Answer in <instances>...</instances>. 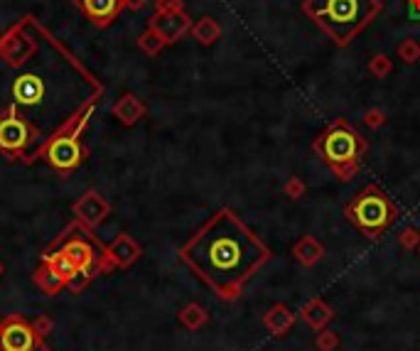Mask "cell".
Masks as SVG:
<instances>
[{
  "label": "cell",
  "mask_w": 420,
  "mask_h": 351,
  "mask_svg": "<svg viewBox=\"0 0 420 351\" xmlns=\"http://www.w3.org/2000/svg\"><path fill=\"white\" fill-rule=\"evenodd\" d=\"M99 94L101 84L34 17L0 37V121H25L37 146L67 128Z\"/></svg>",
  "instance_id": "6da1fadb"
},
{
  "label": "cell",
  "mask_w": 420,
  "mask_h": 351,
  "mask_svg": "<svg viewBox=\"0 0 420 351\" xmlns=\"http://www.w3.org/2000/svg\"><path fill=\"white\" fill-rule=\"evenodd\" d=\"M179 256L219 297L236 300L251 275L270 261V248L231 209H221L182 245Z\"/></svg>",
  "instance_id": "7a4b0ae2"
},
{
  "label": "cell",
  "mask_w": 420,
  "mask_h": 351,
  "mask_svg": "<svg viewBox=\"0 0 420 351\" xmlns=\"http://www.w3.org/2000/svg\"><path fill=\"white\" fill-rule=\"evenodd\" d=\"M303 12L344 47L381 12V0H303Z\"/></svg>",
  "instance_id": "3957f363"
},
{
  "label": "cell",
  "mask_w": 420,
  "mask_h": 351,
  "mask_svg": "<svg viewBox=\"0 0 420 351\" xmlns=\"http://www.w3.org/2000/svg\"><path fill=\"white\" fill-rule=\"evenodd\" d=\"M312 150L337 177L347 182L359 172L361 157L366 155L369 146H366L364 135H359L349 126L347 118H337L314 138Z\"/></svg>",
  "instance_id": "277c9868"
},
{
  "label": "cell",
  "mask_w": 420,
  "mask_h": 351,
  "mask_svg": "<svg viewBox=\"0 0 420 351\" xmlns=\"http://www.w3.org/2000/svg\"><path fill=\"white\" fill-rule=\"evenodd\" d=\"M349 221L357 226L366 239H379L383 231L401 217L398 206L379 184H366L347 206H344Z\"/></svg>",
  "instance_id": "5b68a950"
},
{
  "label": "cell",
  "mask_w": 420,
  "mask_h": 351,
  "mask_svg": "<svg viewBox=\"0 0 420 351\" xmlns=\"http://www.w3.org/2000/svg\"><path fill=\"white\" fill-rule=\"evenodd\" d=\"M0 148L6 152H23L25 157L37 150V140L30 126L20 118H3L0 121Z\"/></svg>",
  "instance_id": "8992f818"
},
{
  "label": "cell",
  "mask_w": 420,
  "mask_h": 351,
  "mask_svg": "<svg viewBox=\"0 0 420 351\" xmlns=\"http://www.w3.org/2000/svg\"><path fill=\"white\" fill-rule=\"evenodd\" d=\"M47 157L54 168L59 170H72L81 160V148H79L77 135H57L47 148Z\"/></svg>",
  "instance_id": "52a82bcc"
},
{
  "label": "cell",
  "mask_w": 420,
  "mask_h": 351,
  "mask_svg": "<svg viewBox=\"0 0 420 351\" xmlns=\"http://www.w3.org/2000/svg\"><path fill=\"white\" fill-rule=\"evenodd\" d=\"M187 28H190V20H187L185 12H179V10L157 12L150 23V30H155V32L160 34V39H163L165 45L177 42V39L187 32Z\"/></svg>",
  "instance_id": "ba28073f"
},
{
  "label": "cell",
  "mask_w": 420,
  "mask_h": 351,
  "mask_svg": "<svg viewBox=\"0 0 420 351\" xmlns=\"http://www.w3.org/2000/svg\"><path fill=\"white\" fill-rule=\"evenodd\" d=\"M121 6H123V0H81L84 12L94 20L96 25H101V28L103 25H108L113 17L118 15Z\"/></svg>",
  "instance_id": "9c48e42d"
},
{
  "label": "cell",
  "mask_w": 420,
  "mask_h": 351,
  "mask_svg": "<svg viewBox=\"0 0 420 351\" xmlns=\"http://www.w3.org/2000/svg\"><path fill=\"white\" fill-rule=\"evenodd\" d=\"M3 349L6 351H32L34 349V337L30 329H25L23 324H10L3 329L0 334Z\"/></svg>",
  "instance_id": "30bf717a"
},
{
  "label": "cell",
  "mask_w": 420,
  "mask_h": 351,
  "mask_svg": "<svg viewBox=\"0 0 420 351\" xmlns=\"http://www.w3.org/2000/svg\"><path fill=\"white\" fill-rule=\"evenodd\" d=\"M263 324L273 337H283L288 334L290 327L295 324V314H292L286 305H273L268 310V314L263 317Z\"/></svg>",
  "instance_id": "8fae6325"
},
{
  "label": "cell",
  "mask_w": 420,
  "mask_h": 351,
  "mask_svg": "<svg viewBox=\"0 0 420 351\" xmlns=\"http://www.w3.org/2000/svg\"><path fill=\"white\" fill-rule=\"evenodd\" d=\"M303 319L310 324L312 329H325L327 324L334 319V310H332L330 305H327L325 300H319V297H314V300H310L308 305L303 307Z\"/></svg>",
  "instance_id": "7c38bea8"
},
{
  "label": "cell",
  "mask_w": 420,
  "mask_h": 351,
  "mask_svg": "<svg viewBox=\"0 0 420 351\" xmlns=\"http://www.w3.org/2000/svg\"><path fill=\"white\" fill-rule=\"evenodd\" d=\"M292 256H295L297 263H303V265H314L319 258L325 256V248H322L312 236H303V239L295 243V248H292Z\"/></svg>",
  "instance_id": "4fadbf2b"
},
{
  "label": "cell",
  "mask_w": 420,
  "mask_h": 351,
  "mask_svg": "<svg viewBox=\"0 0 420 351\" xmlns=\"http://www.w3.org/2000/svg\"><path fill=\"white\" fill-rule=\"evenodd\" d=\"M113 113H116L123 123H135L143 113H146V106H143L133 94H126L123 99L113 106Z\"/></svg>",
  "instance_id": "5bb4252c"
},
{
  "label": "cell",
  "mask_w": 420,
  "mask_h": 351,
  "mask_svg": "<svg viewBox=\"0 0 420 351\" xmlns=\"http://www.w3.org/2000/svg\"><path fill=\"white\" fill-rule=\"evenodd\" d=\"M103 212H106V206L96 199V194H86V199L79 204V214H84V219L89 223H99V221H101Z\"/></svg>",
  "instance_id": "9a60e30c"
},
{
  "label": "cell",
  "mask_w": 420,
  "mask_h": 351,
  "mask_svg": "<svg viewBox=\"0 0 420 351\" xmlns=\"http://www.w3.org/2000/svg\"><path fill=\"white\" fill-rule=\"evenodd\" d=\"M194 37L202 42V45H212L214 39H217V34H219V28H217V23H214L212 17H202L199 20V25H194Z\"/></svg>",
  "instance_id": "2e32d148"
},
{
  "label": "cell",
  "mask_w": 420,
  "mask_h": 351,
  "mask_svg": "<svg viewBox=\"0 0 420 351\" xmlns=\"http://www.w3.org/2000/svg\"><path fill=\"white\" fill-rule=\"evenodd\" d=\"M64 256H67L77 268L86 265V263L91 261V251L86 248L84 243H69L67 248H64Z\"/></svg>",
  "instance_id": "e0dca14e"
},
{
  "label": "cell",
  "mask_w": 420,
  "mask_h": 351,
  "mask_svg": "<svg viewBox=\"0 0 420 351\" xmlns=\"http://www.w3.org/2000/svg\"><path fill=\"white\" fill-rule=\"evenodd\" d=\"M314 346H317V351H334L339 346V334L332 332V329H319Z\"/></svg>",
  "instance_id": "ac0fdd59"
},
{
  "label": "cell",
  "mask_w": 420,
  "mask_h": 351,
  "mask_svg": "<svg viewBox=\"0 0 420 351\" xmlns=\"http://www.w3.org/2000/svg\"><path fill=\"white\" fill-rule=\"evenodd\" d=\"M113 256H118L123 263H128V261H133V258L138 256V248H135V245L130 243L128 236H123V239H121L116 245H113Z\"/></svg>",
  "instance_id": "d6986e66"
},
{
  "label": "cell",
  "mask_w": 420,
  "mask_h": 351,
  "mask_svg": "<svg viewBox=\"0 0 420 351\" xmlns=\"http://www.w3.org/2000/svg\"><path fill=\"white\" fill-rule=\"evenodd\" d=\"M182 322H187V327H199V324L207 322V312H204L202 307L190 305L185 312H182Z\"/></svg>",
  "instance_id": "ffe728a7"
},
{
  "label": "cell",
  "mask_w": 420,
  "mask_h": 351,
  "mask_svg": "<svg viewBox=\"0 0 420 351\" xmlns=\"http://www.w3.org/2000/svg\"><path fill=\"white\" fill-rule=\"evenodd\" d=\"M163 39H160V34L155 32V30H148L143 37H140V47L148 52V54H155V52H160L163 50Z\"/></svg>",
  "instance_id": "44dd1931"
},
{
  "label": "cell",
  "mask_w": 420,
  "mask_h": 351,
  "mask_svg": "<svg viewBox=\"0 0 420 351\" xmlns=\"http://www.w3.org/2000/svg\"><path fill=\"white\" fill-rule=\"evenodd\" d=\"M286 194L290 197V199H297V197L305 194V182H300L297 177H292L290 182L286 184Z\"/></svg>",
  "instance_id": "7402d4cb"
},
{
  "label": "cell",
  "mask_w": 420,
  "mask_h": 351,
  "mask_svg": "<svg viewBox=\"0 0 420 351\" xmlns=\"http://www.w3.org/2000/svg\"><path fill=\"white\" fill-rule=\"evenodd\" d=\"M398 241H401V245H406V248H415V245H420V236L415 234V229H406L403 234L398 236Z\"/></svg>",
  "instance_id": "603a6c76"
},
{
  "label": "cell",
  "mask_w": 420,
  "mask_h": 351,
  "mask_svg": "<svg viewBox=\"0 0 420 351\" xmlns=\"http://www.w3.org/2000/svg\"><path fill=\"white\" fill-rule=\"evenodd\" d=\"M148 3H150V0H123V6L133 8V10H143V8H146Z\"/></svg>",
  "instance_id": "cb8c5ba5"
},
{
  "label": "cell",
  "mask_w": 420,
  "mask_h": 351,
  "mask_svg": "<svg viewBox=\"0 0 420 351\" xmlns=\"http://www.w3.org/2000/svg\"><path fill=\"white\" fill-rule=\"evenodd\" d=\"M366 123H369V126H379V123H383V113H379V111H371L369 113V118H366Z\"/></svg>",
  "instance_id": "d4e9b609"
}]
</instances>
